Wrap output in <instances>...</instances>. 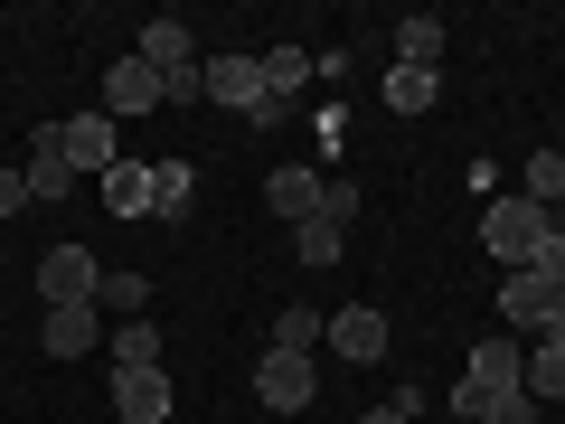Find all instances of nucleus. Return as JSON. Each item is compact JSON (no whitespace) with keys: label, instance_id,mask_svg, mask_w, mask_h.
<instances>
[{"label":"nucleus","instance_id":"1","mask_svg":"<svg viewBox=\"0 0 565 424\" xmlns=\"http://www.w3.org/2000/svg\"><path fill=\"white\" fill-rule=\"evenodd\" d=\"M199 66H207V104H226V114H245V123H282L274 85H264V57L226 47V57H199Z\"/></svg>","mask_w":565,"mask_h":424},{"label":"nucleus","instance_id":"2","mask_svg":"<svg viewBox=\"0 0 565 424\" xmlns=\"http://www.w3.org/2000/svg\"><path fill=\"white\" fill-rule=\"evenodd\" d=\"M556 218H565V208H556ZM481 245L500 255V274L537 264V245H546V208H527L519 189H509V199H490V208H481Z\"/></svg>","mask_w":565,"mask_h":424},{"label":"nucleus","instance_id":"3","mask_svg":"<svg viewBox=\"0 0 565 424\" xmlns=\"http://www.w3.org/2000/svg\"><path fill=\"white\" fill-rule=\"evenodd\" d=\"M556 293H565V274H537V264L500 274V321H509V340H546V330H556Z\"/></svg>","mask_w":565,"mask_h":424},{"label":"nucleus","instance_id":"4","mask_svg":"<svg viewBox=\"0 0 565 424\" xmlns=\"http://www.w3.org/2000/svg\"><path fill=\"white\" fill-rule=\"evenodd\" d=\"M255 405H274V415L321 405V359H302V349H264V359H255Z\"/></svg>","mask_w":565,"mask_h":424},{"label":"nucleus","instance_id":"5","mask_svg":"<svg viewBox=\"0 0 565 424\" xmlns=\"http://www.w3.org/2000/svg\"><path fill=\"white\" fill-rule=\"evenodd\" d=\"M104 293V264H95V245H47L39 255V303L57 311V303H95Z\"/></svg>","mask_w":565,"mask_h":424},{"label":"nucleus","instance_id":"6","mask_svg":"<svg viewBox=\"0 0 565 424\" xmlns=\"http://www.w3.org/2000/svg\"><path fill=\"white\" fill-rule=\"evenodd\" d=\"M57 151H66L76 180H104V170L122 161V151H114V114H104V104H95V114H66L57 123Z\"/></svg>","mask_w":565,"mask_h":424},{"label":"nucleus","instance_id":"7","mask_svg":"<svg viewBox=\"0 0 565 424\" xmlns=\"http://www.w3.org/2000/svg\"><path fill=\"white\" fill-rule=\"evenodd\" d=\"M462 386H481V396H509V386H527V340H509V330L471 340V359H462Z\"/></svg>","mask_w":565,"mask_h":424},{"label":"nucleus","instance_id":"8","mask_svg":"<svg viewBox=\"0 0 565 424\" xmlns=\"http://www.w3.org/2000/svg\"><path fill=\"white\" fill-rule=\"evenodd\" d=\"M170 405H180L170 368H114V415L122 424H170Z\"/></svg>","mask_w":565,"mask_h":424},{"label":"nucleus","instance_id":"9","mask_svg":"<svg viewBox=\"0 0 565 424\" xmlns=\"http://www.w3.org/2000/svg\"><path fill=\"white\" fill-rule=\"evenodd\" d=\"M161 104H170V85H161V66H141V57H114V66H104V114H161Z\"/></svg>","mask_w":565,"mask_h":424},{"label":"nucleus","instance_id":"10","mask_svg":"<svg viewBox=\"0 0 565 424\" xmlns=\"http://www.w3.org/2000/svg\"><path fill=\"white\" fill-rule=\"evenodd\" d=\"M330 349H340L349 368H377L386 359V311H367V303H349V311H330V330H321Z\"/></svg>","mask_w":565,"mask_h":424},{"label":"nucleus","instance_id":"11","mask_svg":"<svg viewBox=\"0 0 565 424\" xmlns=\"http://www.w3.org/2000/svg\"><path fill=\"white\" fill-rule=\"evenodd\" d=\"M104 330H114V321H104L95 303H57L39 340H47V359H85V349H104Z\"/></svg>","mask_w":565,"mask_h":424},{"label":"nucleus","instance_id":"12","mask_svg":"<svg viewBox=\"0 0 565 424\" xmlns=\"http://www.w3.org/2000/svg\"><path fill=\"white\" fill-rule=\"evenodd\" d=\"M132 57L141 66H161V76H180V66H199V39H189V20H141V39H132Z\"/></svg>","mask_w":565,"mask_h":424},{"label":"nucleus","instance_id":"13","mask_svg":"<svg viewBox=\"0 0 565 424\" xmlns=\"http://www.w3.org/2000/svg\"><path fill=\"white\" fill-rule=\"evenodd\" d=\"M386 114H434L444 104V66H386Z\"/></svg>","mask_w":565,"mask_h":424},{"label":"nucleus","instance_id":"14","mask_svg":"<svg viewBox=\"0 0 565 424\" xmlns=\"http://www.w3.org/2000/svg\"><path fill=\"white\" fill-rule=\"evenodd\" d=\"M29 199H66V189H76V170H66V151H57V123H47L39 141H29Z\"/></svg>","mask_w":565,"mask_h":424},{"label":"nucleus","instance_id":"15","mask_svg":"<svg viewBox=\"0 0 565 424\" xmlns=\"http://www.w3.org/2000/svg\"><path fill=\"white\" fill-rule=\"evenodd\" d=\"M264 199H274V218H321V170H274V180H264Z\"/></svg>","mask_w":565,"mask_h":424},{"label":"nucleus","instance_id":"16","mask_svg":"<svg viewBox=\"0 0 565 424\" xmlns=\"http://www.w3.org/2000/svg\"><path fill=\"white\" fill-rule=\"evenodd\" d=\"M104 208H114V218H151V161H114L104 170Z\"/></svg>","mask_w":565,"mask_h":424},{"label":"nucleus","instance_id":"17","mask_svg":"<svg viewBox=\"0 0 565 424\" xmlns=\"http://www.w3.org/2000/svg\"><path fill=\"white\" fill-rule=\"evenodd\" d=\"M189 199H199V170H189V161H151V218L180 226V218H189Z\"/></svg>","mask_w":565,"mask_h":424},{"label":"nucleus","instance_id":"18","mask_svg":"<svg viewBox=\"0 0 565 424\" xmlns=\"http://www.w3.org/2000/svg\"><path fill=\"white\" fill-rule=\"evenodd\" d=\"M519 199L556 218V208H565V151H527V170H519Z\"/></svg>","mask_w":565,"mask_h":424},{"label":"nucleus","instance_id":"19","mask_svg":"<svg viewBox=\"0 0 565 424\" xmlns=\"http://www.w3.org/2000/svg\"><path fill=\"white\" fill-rule=\"evenodd\" d=\"M396 66H444V20H434V10L396 20Z\"/></svg>","mask_w":565,"mask_h":424},{"label":"nucleus","instance_id":"20","mask_svg":"<svg viewBox=\"0 0 565 424\" xmlns=\"http://www.w3.org/2000/svg\"><path fill=\"white\" fill-rule=\"evenodd\" d=\"M104 349H114V368H161V330H151V321H114Z\"/></svg>","mask_w":565,"mask_h":424},{"label":"nucleus","instance_id":"21","mask_svg":"<svg viewBox=\"0 0 565 424\" xmlns=\"http://www.w3.org/2000/svg\"><path fill=\"white\" fill-rule=\"evenodd\" d=\"M527 396L537 405L565 396V340H527Z\"/></svg>","mask_w":565,"mask_h":424},{"label":"nucleus","instance_id":"22","mask_svg":"<svg viewBox=\"0 0 565 424\" xmlns=\"http://www.w3.org/2000/svg\"><path fill=\"white\" fill-rule=\"evenodd\" d=\"M311 76H321V66H311V47H264V85H274V104L302 95Z\"/></svg>","mask_w":565,"mask_h":424},{"label":"nucleus","instance_id":"23","mask_svg":"<svg viewBox=\"0 0 565 424\" xmlns=\"http://www.w3.org/2000/svg\"><path fill=\"white\" fill-rule=\"evenodd\" d=\"M95 311H104V321H141V311H151V283H141V274H104Z\"/></svg>","mask_w":565,"mask_h":424},{"label":"nucleus","instance_id":"24","mask_svg":"<svg viewBox=\"0 0 565 424\" xmlns=\"http://www.w3.org/2000/svg\"><path fill=\"white\" fill-rule=\"evenodd\" d=\"M321 311H311V303H282V321H274V349H302V359H311V349H321Z\"/></svg>","mask_w":565,"mask_h":424},{"label":"nucleus","instance_id":"25","mask_svg":"<svg viewBox=\"0 0 565 424\" xmlns=\"http://www.w3.org/2000/svg\"><path fill=\"white\" fill-rule=\"evenodd\" d=\"M292 245H302V264H340L349 226H340V218H302V226H292Z\"/></svg>","mask_w":565,"mask_h":424},{"label":"nucleus","instance_id":"26","mask_svg":"<svg viewBox=\"0 0 565 424\" xmlns=\"http://www.w3.org/2000/svg\"><path fill=\"white\" fill-rule=\"evenodd\" d=\"M321 218H340V226H359V180H321Z\"/></svg>","mask_w":565,"mask_h":424},{"label":"nucleus","instance_id":"27","mask_svg":"<svg viewBox=\"0 0 565 424\" xmlns=\"http://www.w3.org/2000/svg\"><path fill=\"white\" fill-rule=\"evenodd\" d=\"M481 424H537V396H527V386H509V396H490Z\"/></svg>","mask_w":565,"mask_h":424},{"label":"nucleus","instance_id":"28","mask_svg":"<svg viewBox=\"0 0 565 424\" xmlns=\"http://www.w3.org/2000/svg\"><path fill=\"white\" fill-rule=\"evenodd\" d=\"M415 415H424V396H415V386H405V396H386V405H367L359 424H415Z\"/></svg>","mask_w":565,"mask_h":424},{"label":"nucleus","instance_id":"29","mask_svg":"<svg viewBox=\"0 0 565 424\" xmlns=\"http://www.w3.org/2000/svg\"><path fill=\"white\" fill-rule=\"evenodd\" d=\"M20 208H29V170L10 161V170H0V218H20Z\"/></svg>","mask_w":565,"mask_h":424},{"label":"nucleus","instance_id":"30","mask_svg":"<svg viewBox=\"0 0 565 424\" xmlns=\"http://www.w3.org/2000/svg\"><path fill=\"white\" fill-rule=\"evenodd\" d=\"M0 170H10V151H0Z\"/></svg>","mask_w":565,"mask_h":424}]
</instances>
